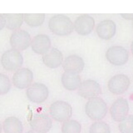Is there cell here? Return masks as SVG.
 <instances>
[{"label": "cell", "mask_w": 133, "mask_h": 133, "mask_svg": "<svg viewBox=\"0 0 133 133\" xmlns=\"http://www.w3.org/2000/svg\"><path fill=\"white\" fill-rule=\"evenodd\" d=\"M116 23L111 19L102 20L96 27V32L98 37L104 40H109L113 37L116 34Z\"/></svg>", "instance_id": "obj_14"}, {"label": "cell", "mask_w": 133, "mask_h": 133, "mask_svg": "<svg viewBox=\"0 0 133 133\" xmlns=\"http://www.w3.org/2000/svg\"><path fill=\"white\" fill-rule=\"evenodd\" d=\"M106 57L110 63L115 66H122L128 62L129 52L122 46H112L107 49Z\"/></svg>", "instance_id": "obj_6"}, {"label": "cell", "mask_w": 133, "mask_h": 133, "mask_svg": "<svg viewBox=\"0 0 133 133\" xmlns=\"http://www.w3.org/2000/svg\"><path fill=\"white\" fill-rule=\"evenodd\" d=\"M89 133H111V128L105 122H95L90 127Z\"/></svg>", "instance_id": "obj_24"}, {"label": "cell", "mask_w": 133, "mask_h": 133, "mask_svg": "<svg viewBox=\"0 0 133 133\" xmlns=\"http://www.w3.org/2000/svg\"><path fill=\"white\" fill-rule=\"evenodd\" d=\"M82 126L76 120H68L62 126V133H81Z\"/></svg>", "instance_id": "obj_22"}, {"label": "cell", "mask_w": 133, "mask_h": 133, "mask_svg": "<svg viewBox=\"0 0 133 133\" xmlns=\"http://www.w3.org/2000/svg\"><path fill=\"white\" fill-rule=\"evenodd\" d=\"M23 63V57L19 51L16 49H9L4 52L1 57V64L3 68L12 72V71H17L21 68Z\"/></svg>", "instance_id": "obj_3"}, {"label": "cell", "mask_w": 133, "mask_h": 133, "mask_svg": "<svg viewBox=\"0 0 133 133\" xmlns=\"http://www.w3.org/2000/svg\"><path fill=\"white\" fill-rule=\"evenodd\" d=\"M26 133H42V132H38V131H36L31 130V131H27Z\"/></svg>", "instance_id": "obj_28"}, {"label": "cell", "mask_w": 133, "mask_h": 133, "mask_svg": "<svg viewBox=\"0 0 133 133\" xmlns=\"http://www.w3.org/2000/svg\"><path fill=\"white\" fill-rule=\"evenodd\" d=\"M26 95L30 102L43 103L48 99L49 91L46 85L40 82H35L27 88Z\"/></svg>", "instance_id": "obj_5"}, {"label": "cell", "mask_w": 133, "mask_h": 133, "mask_svg": "<svg viewBox=\"0 0 133 133\" xmlns=\"http://www.w3.org/2000/svg\"><path fill=\"white\" fill-rule=\"evenodd\" d=\"M31 47L34 52L44 55L51 48L50 37L46 34H37L32 38Z\"/></svg>", "instance_id": "obj_16"}, {"label": "cell", "mask_w": 133, "mask_h": 133, "mask_svg": "<svg viewBox=\"0 0 133 133\" xmlns=\"http://www.w3.org/2000/svg\"><path fill=\"white\" fill-rule=\"evenodd\" d=\"M123 18H125L126 19H129V20H133V14H121Z\"/></svg>", "instance_id": "obj_27"}, {"label": "cell", "mask_w": 133, "mask_h": 133, "mask_svg": "<svg viewBox=\"0 0 133 133\" xmlns=\"http://www.w3.org/2000/svg\"><path fill=\"white\" fill-rule=\"evenodd\" d=\"M132 27H133V20H132Z\"/></svg>", "instance_id": "obj_31"}, {"label": "cell", "mask_w": 133, "mask_h": 133, "mask_svg": "<svg viewBox=\"0 0 133 133\" xmlns=\"http://www.w3.org/2000/svg\"><path fill=\"white\" fill-rule=\"evenodd\" d=\"M131 82L127 75L125 74H117L112 77L108 82V90L112 94L121 95L127 91L130 87Z\"/></svg>", "instance_id": "obj_7"}, {"label": "cell", "mask_w": 133, "mask_h": 133, "mask_svg": "<svg viewBox=\"0 0 133 133\" xmlns=\"http://www.w3.org/2000/svg\"><path fill=\"white\" fill-rule=\"evenodd\" d=\"M11 89V82L7 75L0 73V95L7 94Z\"/></svg>", "instance_id": "obj_25"}, {"label": "cell", "mask_w": 133, "mask_h": 133, "mask_svg": "<svg viewBox=\"0 0 133 133\" xmlns=\"http://www.w3.org/2000/svg\"><path fill=\"white\" fill-rule=\"evenodd\" d=\"M77 92L82 97L90 100L97 97V96L102 93V88L97 82L88 79L82 82Z\"/></svg>", "instance_id": "obj_9"}, {"label": "cell", "mask_w": 133, "mask_h": 133, "mask_svg": "<svg viewBox=\"0 0 133 133\" xmlns=\"http://www.w3.org/2000/svg\"><path fill=\"white\" fill-rule=\"evenodd\" d=\"M129 112V104L127 99L119 97L110 107V115L115 122H121L127 117Z\"/></svg>", "instance_id": "obj_11"}, {"label": "cell", "mask_w": 133, "mask_h": 133, "mask_svg": "<svg viewBox=\"0 0 133 133\" xmlns=\"http://www.w3.org/2000/svg\"><path fill=\"white\" fill-rule=\"evenodd\" d=\"M48 28L54 34L58 36H66L73 32L74 24L69 17L63 14H57L50 18Z\"/></svg>", "instance_id": "obj_1"}, {"label": "cell", "mask_w": 133, "mask_h": 133, "mask_svg": "<svg viewBox=\"0 0 133 133\" xmlns=\"http://www.w3.org/2000/svg\"><path fill=\"white\" fill-rule=\"evenodd\" d=\"M2 132V126H1V124H0V133Z\"/></svg>", "instance_id": "obj_30"}, {"label": "cell", "mask_w": 133, "mask_h": 133, "mask_svg": "<svg viewBox=\"0 0 133 133\" xmlns=\"http://www.w3.org/2000/svg\"><path fill=\"white\" fill-rule=\"evenodd\" d=\"M84 61L78 55H70L62 62V68L66 72L80 73L84 68Z\"/></svg>", "instance_id": "obj_15"}, {"label": "cell", "mask_w": 133, "mask_h": 133, "mask_svg": "<svg viewBox=\"0 0 133 133\" xmlns=\"http://www.w3.org/2000/svg\"><path fill=\"white\" fill-rule=\"evenodd\" d=\"M95 27V20L88 14H82L76 18L74 23V28L76 32L82 36L88 35L92 32Z\"/></svg>", "instance_id": "obj_12"}, {"label": "cell", "mask_w": 133, "mask_h": 133, "mask_svg": "<svg viewBox=\"0 0 133 133\" xmlns=\"http://www.w3.org/2000/svg\"><path fill=\"white\" fill-rule=\"evenodd\" d=\"M131 52H132V54H133V41H132V43H131Z\"/></svg>", "instance_id": "obj_29"}, {"label": "cell", "mask_w": 133, "mask_h": 133, "mask_svg": "<svg viewBox=\"0 0 133 133\" xmlns=\"http://www.w3.org/2000/svg\"><path fill=\"white\" fill-rule=\"evenodd\" d=\"M3 129L5 133H23V126L18 118L15 116H9L4 120Z\"/></svg>", "instance_id": "obj_19"}, {"label": "cell", "mask_w": 133, "mask_h": 133, "mask_svg": "<svg viewBox=\"0 0 133 133\" xmlns=\"http://www.w3.org/2000/svg\"><path fill=\"white\" fill-rule=\"evenodd\" d=\"M4 18L6 19L7 28L10 30L18 29L24 21L23 14H4Z\"/></svg>", "instance_id": "obj_20"}, {"label": "cell", "mask_w": 133, "mask_h": 133, "mask_svg": "<svg viewBox=\"0 0 133 133\" xmlns=\"http://www.w3.org/2000/svg\"><path fill=\"white\" fill-rule=\"evenodd\" d=\"M118 128L121 133H133V115H129L119 122Z\"/></svg>", "instance_id": "obj_23"}, {"label": "cell", "mask_w": 133, "mask_h": 133, "mask_svg": "<svg viewBox=\"0 0 133 133\" xmlns=\"http://www.w3.org/2000/svg\"><path fill=\"white\" fill-rule=\"evenodd\" d=\"M49 113L53 120L59 122H64L70 120L72 115V108L68 102L57 101L50 106Z\"/></svg>", "instance_id": "obj_4"}, {"label": "cell", "mask_w": 133, "mask_h": 133, "mask_svg": "<svg viewBox=\"0 0 133 133\" xmlns=\"http://www.w3.org/2000/svg\"><path fill=\"white\" fill-rule=\"evenodd\" d=\"M107 105L101 97H95L88 100L86 103L85 111L88 117L93 121H101L107 113Z\"/></svg>", "instance_id": "obj_2"}, {"label": "cell", "mask_w": 133, "mask_h": 133, "mask_svg": "<svg viewBox=\"0 0 133 133\" xmlns=\"http://www.w3.org/2000/svg\"><path fill=\"white\" fill-rule=\"evenodd\" d=\"M5 25H6V19L4 18L3 14H0V30H2L5 27Z\"/></svg>", "instance_id": "obj_26"}, {"label": "cell", "mask_w": 133, "mask_h": 133, "mask_svg": "<svg viewBox=\"0 0 133 133\" xmlns=\"http://www.w3.org/2000/svg\"><path fill=\"white\" fill-rule=\"evenodd\" d=\"M43 62L49 68H57L63 62V56L60 50L52 48L43 55Z\"/></svg>", "instance_id": "obj_17"}, {"label": "cell", "mask_w": 133, "mask_h": 133, "mask_svg": "<svg viewBox=\"0 0 133 133\" xmlns=\"http://www.w3.org/2000/svg\"><path fill=\"white\" fill-rule=\"evenodd\" d=\"M61 81L62 86L68 91H75L78 89L82 83L81 77L78 74L66 72L62 75Z\"/></svg>", "instance_id": "obj_18"}, {"label": "cell", "mask_w": 133, "mask_h": 133, "mask_svg": "<svg viewBox=\"0 0 133 133\" xmlns=\"http://www.w3.org/2000/svg\"><path fill=\"white\" fill-rule=\"evenodd\" d=\"M12 79L14 86L17 88H28L33 81V73L30 69L27 68H19L14 73Z\"/></svg>", "instance_id": "obj_8"}, {"label": "cell", "mask_w": 133, "mask_h": 133, "mask_svg": "<svg viewBox=\"0 0 133 133\" xmlns=\"http://www.w3.org/2000/svg\"><path fill=\"white\" fill-rule=\"evenodd\" d=\"M30 127L33 131L47 133L52 127V121L46 114H36L32 116L30 121Z\"/></svg>", "instance_id": "obj_13"}, {"label": "cell", "mask_w": 133, "mask_h": 133, "mask_svg": "<svg viewBox=\"0 0 133 133\" xmlns=\"http://www.w3.org/2000/svg\"><path fill=\"white\" fill-rule=\"evenodd\" d=\"M32 39L30 34L25 30L18 29L12 33L10 37V44L14 49L23 51L31 45Z\"/></svg>", "instance_id": "obj_10"}, {"label": "cell", "mask_w": 133, "mask_h": 133, "mask_svg": "<svg viewBox=\"0 0 133 133\" xmlns=\"http://www.w3.org/2000/svg\"><path fill=\"white\" fill-rule=\"evenodd\" d=\"M24 21L30 27H37L43 23L45 19L44 14H23Z\"/></svg>", "instance_id": "obj_21"}]
</instances>
